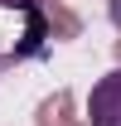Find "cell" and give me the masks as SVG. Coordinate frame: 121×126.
I'll list each match as a JSON object with an SVG mask.
<instances>
[{
	"instance_id": "1",
	"label": "cell",
	"mask_w": 121,
	"mask_h": 126,
	"mask_svg": "<svg viewBox=\"0 0 121 126\" xmlns=\"http://www.w3.org/2000/svg\"><path fill=\"white\" fill-rule=\"evenodd\" d=\"M87 121L92 126H121V68L92 82L87 92Z\"/></svg>"
},
{
	"instance_id": "2",
	"label": "cell",
	"mask_w": 121,
	"mask_h": 126,
	"mask_svg": "<svg viewBox=\"0 0 121 126\" xmlns=\"http://www.w3.org/2000/svg\"><path fill=\"white\" fill-rule=\"evenodd\" d=\"M111 24L121 29V0H111Z\"/></svg>"
},
{
	"instance_id": "3",
	"label": "cell",
	"mask_w": 121,
	"mask_h": 126,
	"mask_svg": "<svg viewBox=\"0 0 121 126\" xmlns=\"http://www.w3.org/2000/svg\"><path fill=\"white\" fill-rule=\"evenodd\" d=\"M0 5H29V0H0Z\"/></svg>"
}]
</instances>
